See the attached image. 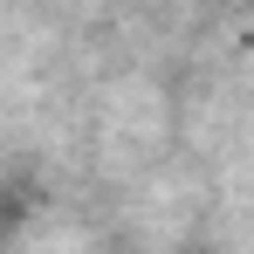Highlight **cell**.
Instances as JSON below:
<instances>
[]
</instances>
